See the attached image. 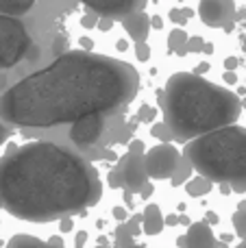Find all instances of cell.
Wrapping results in <instances>:
<instances>
[{"label": "cell", "instance_id": "obj_33", "mask_svg": "<svg viewBox=\"0 0 246 248\" xmlns=\"http://www.w3.org/2000/svg\"><path fill=\"white\" fill-rule=\"evenodd\" d=\"M113 218H116L118 222H126V220H129V209H126V207H113Z\"/></svg>", "mask_w": 246, "mask_h": 248}, {"label": "cell", "instance_id": "obj_52", "mask_svg": "<svg viewBox=\"0 0 246 248\" xmlns=\"http://www.w3.org/2000/svg\"><path fill=\"white\" fill-rule=\"evenodd\" d=\"M181 11H183V16H185V20L194 17V11H192V9H181Z\"/></svg>", "mask_w": 246, "mask_h": 248}, {"label": "cell", "instance_id": "obj_9", "mask_svg": "<svg viewBox=\"0 0 246 248\" xmlns=\"http://www.w3.org/2000/svg\"><path fill=\"white\" fill-rule=\"evenodd\" d=\"M116 170L122 176V187L129 189L131 194H138L151 181L146 174V168H144V155L126 153L124 157H120Z\"/></svg>", "mask_w": 246, "mask_h": 248}, {"label": "cell", "instance_id": "obj_11", "mask_svg": "<svg viewBox=\"0 0 246 248\" xmlns=\"http://www.w3.org/2000/svg\"><path fill=\"white\" fill-rule=\"evenodd\" d=\"M183 237H185L183 248H227L225 242L216 240L212 224H207L205 220L190 224V227H187V233Z\"/></svg>", "mask_w": 246, "mask_h": 248}, {"label": "cell", "instance_id": "obj_25", "mask_svg": "<svg viewBox=\"0 0 246 248\" xmlns=\"http://www.w3.org/2000/svg\"><path fill=\"white\" fill-rule=\"evenodd\" d=\"M155 116H157V111H155V107H151V105H142V107H139V111H138V118L142 122H146V124L155 122Z\"/></svg>", "mask_w": 246, "mask_h": 248}, {"label": "cell", "instance_id": "obj_42", "mask_svg": "<svg viewBox=\"0 0 246 248\" xmlns=\"http://www.w3.org/2000/svg\"><path fill=\"white\" fill-rule=\"evenodd\" d=\"M222 78H225V83H229V85H235V83H238V74H235V72H227V70H225Z\"/></svg>", "mask_w": 246, "mask_h": 248}, {"label": "cell", "instance_id": "obj_46", "mask_svg": "<svg viewBox=\"0 0 246 248\" xmlns=\"http://www.w3.org/2000/svg\"><path fill=\"white\" fill-rule=\"evenodd\" d=\"M48 244L57 246V248H63V240H61V237H50V240H48Z\"/></svg>", "mask_w": 246, "mask_h": 248}, {"label": "cell", "instance_id": "obj_56", "mask_svg": "<svg viewBox=\"0 0 246 248\" xmlns=\"http://www.w3.org/2000/svg\"><path fill=\"white\" fill-rule=\"evenodd\" d=\"M92 248H111V246H109V244H107V246H105V244H100V246H92Z\"/></svg>", "mask_w": 246, "mask_h": 248}, {"label": "cell", "instance_id": "obj_23", "mask_svg": "<svg viewBox=\"0 0 246 248\" xmlns=\"http://www.w3.org/2000/svg\"><path fill=\"white\" fill-rule=\"evenodd\" d=\"M65 52H68V37L61 33V35H57L55 42H52V55L61 57V55H65Z\"/></svg>", "mask_w": 246, "mask_h": 248}, {"label": "cell", "instance_id": "obj_7", "mask_svg": "<svg viewBox=\"0 0 246 248\" xmlns=\"http://www.w3.org/2000/svg\"><path fill=\"white\" fill-rule=\"evenodd\" d=\"M199 17L209 29H233L235 20V0H200Z\"/></svg>", "mask_w": 246, "mask_h": 248}, {"label": "cell", "instance_id": "obj_17", "mask_svg": "<svg viewBox=\"0 0 246 248\" xmlns=\"http://www.w3.org/2000/svg\"><path fill=\"white\" fill-rule=\"evenodd\" d=\"M7 248H57V246H50L48 242L39 240V237H33V235H13L11 240L7 242Z\"/></svg>", "mask_w": 246, "mask_h": 248}, {"label": "cell", "instance_id": "obj_44", "mask_svg": "<svg viewBox=\"0 0 246 248\" xmlns=\"http://www.w3.org/2000/svg\"><path fill=\"white\" fill-rule=\"evenodd\" d=\"M218 220H220V218H218L214 211H207V216H205V222H207V224H218Z\"/></svg>", "mask_w": 246, "mask_h": 248}, {"label": "cell", "instance_id": "obj_54", "mask_svg": "<svg viewBox=\"0 0 246 248\" xmlns=\"http://www.w3.org/2000/svg\"><path fill=\"white\" fill-rule=\"evenodd\" d=\"M235 248H246V240H242V242H240V244L235 246Z\"/></svg>", "mask_w": 246, "mask_h": 248}, {"label": "cell", "instance_id": "obj_43", "mask_svg": "<svg viewBox=\"0 0 246 248\" xmlns=\"http://www.w3.org/2000/svg\"><path fill=\"white\" fill-rule=\"evenodd\" d=\"M164 26V20H161V16H153L151 17V29H161Z\"/></svg>", "mask_w": 246, "mask_h": 248}, {"label": "cell", "instance_id": "obj_15", "mask_svg": "<svg viewBox=\"0 0 246 248\" xmlns=\"http://www.w3.org/2000/svg\"><path fill=\"white\" fill-rule=\"evenodd\" d=\"M212 189H214V183L200 174L192 176V179L185 183V194L190 198H200V196H205V194H209Z\"/></svg>", "mask_w": 246, "mask_h": 248}, {"label": "cell", "instance_id": "obj_48", "mask_svg": "<svg viewBox=\"0 0 246 248\" xmlns=\"http://www.w3.org/2000/svg\"><path fill=\"white\" fill-rule=\"evenodd\" d=\"M126 46H129V44H126L124 39H120V42L116 44V50H118V52H124V50H126Z\"/></svg>", "mask_w": 246, "mask_h": 248}, {"label": "cell", "instance_id": "obj_4", "mask_svg": "<svg viewBox=\"0 0 246 248\" xmlns=\"http://www.w3.org/2000/svg\"><path fill=\"white\" fill-rule=\"evenodd\" d=\"M181 157L196 174L214 185L229 183L235 194H246V128L238 124L216 128L185 141Z\"/></svg>", "mask_w": 246, "mask_h": 248}, {"label": "cell", "instance_id": "obj_13", "mask_svg": "<svg viewBox=\"0 0 246 248\" xmlns=\"http://www.w3.org/2000/svg\"><path fill=\"white\" fill-rule=\"evenodd\" d=\"M164 211H161L159 205L151 202L146 205V209L142 211V231L146 235H159L164 231Z\"/></svg>", "mask_w": 246, "mask_h": 248}, {"label": "cell", "instance_id": "obj_55", "mask_svg": "<svg viewBox=\"0 0 246 248\" xmlns=\"http://www.w3.org/2000/svg\"><path fill=\"white\" fill-rule=\"evenodd\" d=\"M129 248H146L144 244H133V246H129Z\"/></svg>", "mask_w": 246, "mask_h": 248}, {"label": "cell", "instance_id": "obj_26", "mask_svg": "<svg viewBox=\"0 0 246 248\" xmlns=\"http://www.w3.org/2000/svg\"><path fill=\"white\" fill-rule=\"evenodd\" d=\"M126 227H129V231H131V235L133 237H138L139 233H142V214H138V216H129V220H126Z\"/></svg>", "mask_w": 246, "mask_h": 248}, {"label": "cell", "instance_id": "obj_57", "mask_svg": "<svg viewBox=\"0 0 246 248\" xmlns=\"http://www.w3.org/2000/svg\"><path fill=\"white\" fill-rule=\"evenodd\" d=\"M240 103H242V109H244V107H246V98H244V100H240Z\"/></svg>", "mask_w": 246, "mask_h": 248}, {"label": "cell", "instance_id": "obj_6", "mask_svg": "<svg viewBox=\"0 0 246 248\" xmlns=\"http://www.w3.org/2000/svg\"><path fill=\"white\" fill-rule=\"evenodd\" d=\"M181 161V153L172 144H157L144 153V168L151 181H170Z\"/></svg>", "mask_w": 246, "mask_h": 248}, {"label": "cell", "instance_id": "obj_8", "mask_svg": "<svg viewBox=\"0 0 246 248\" xmlns=\"http://www.w3.org/2000/svg\"><path fill=\"white\" fill-rule=\"evenodd\" d=\"M105 126H107V116H103V113L83 116L77 122H72L70 140L77 148H90L100 140V135L105 133Z\"/></svg>", "mask_w": 246, "mask_h": 248}, {"label": "cell", "instance_id": "obj_51", "mask_svg": "<svg viewBox=\"0 0 246 248\" xmlns=\"http://www.w3.org/2000/svg\"><path fill=\"white\" fill-rule=\"evenodd\" d=\"M124 201H126V209H131V205H133V201H131V192L126 189L124 192Z\"/></svg>", "mask_w": 246, "mask_h": 248}, {"label": "cell", "instance_id": "obj_19", "mask_svg": "<svg viewBox=\"0 0 246 248\" xmlns=\"http://www.w3.org/2000/svg\"><path fill=\"white\" fill-rule=\"evenodd\" d=\"M231 222H233L235 235H238L240 240H246V202H240V207H238V211L233 214Z\"/></svg>", "mask_w": 246, "mask_h": 248}, {"label": "cell", "instance_id": "obj_10", "mask_svg": "<svg viewBox=\"0 0 246 248\" xmlns=\"http://www.w3.org/2000/svg\"><path fill=\"white\" fill-rule=\"evenodd\" d=\"M83 4L92 9V13L100 17H109V20H116V17H126L131 13L144 11L148 0H81Z\"/></svg>", "mask_w": 246, "mask_h": 248}, {"label": "cell", "instance_id": "obj_3", "mask_svg": "<svg viewBox=\"0 0 246 248\" xmlns=\"http://www.w3.org/2000/svg\"><path fill=\"white\" fill-rule=\"evenodd\" d=\"M172 140L185 141L235 124L242 116L240 96L192 72H177L157 92Z\"/></svg>", "mask_w": 246, "mask_h": 248}, {"label": "cell", "instance_id": "obj_36", "mask_svg": "<svg viewBox=\"0 0 246 248\" xmlns=\"http://www.w3.org/2000/svg\"><path fill=\"white\" fill-rule=\"evenodd\" d=\"M240 65V61H238V57H227L225 59V70L227 72H235V68Z\"/></svg>", "mask_w": 246, "mask_h": 248}, {"label": "cell", "instance_id": "obj_39", "mask_svg": "<svg viewBox=\"0 0 246 248\" xmlns=\"http://www.w3.org/2000/svg\"><path fill=\"white\" fill-rule=\"evenodd\" d=\"M207 70H209V63H207V61H203V63H199L194 70H192V74H196V77H203Z\"/></svg>", "mask_w": 246, "mask_h": 248}, {"label": "cell", "instance_id": "obj_50", "mask_svg": "<svg viewBox=\"0 0 246 248\" xmlns=\"http://www.w3.org/2000/svg\"><path fill=\"white\" fill-rule=\"evenodd\" d=\"M203 52H205V55H212V52H214V44H207V42H205V44H203Z\"/></svg>", "mask_w": 246, "mask_h": 248}, {"label": "cell", "instance_id": "obj_28", "mask_svg": "<svg viewBox=\"0 0 246 248\" xmlns=\"http://www.w3.org/2000/svg\"><path fill=\"white\" fill-rule=\"evenodd\" d=\"M11 137H13V126H9V124H4L2 120H0V146L7 144Z\"/></svg>", "mask_w": 246, "mask_h": 248}, {"label": "cell", "instance_id": "obj_20", "mask_svg": "<svg viewBox=\"0 0 246 248\" xmlns=\"http://www.w3.org/2000/svg\"><path fill=\"white\" fill-rule=\"evenodd\" d=\"M135 244V237L131 235V231H129V227H126V222H120L116 227V246H120V248H129V246H133Z\"/></svg>", "mask_w": 246, "mask_h": 248}, {"label": "cell", "instance_id": "obj_27", "mask_svg": "<svg viewBox=\"0 0 246 248\" xmlns=\"http://www.w3.org/2000/svg\"><path fill=\"white\" fill-rule=\"evenodd\" d=\"M107 185H109L111 189H120V187H122V176H120V172H118V170H111V172H109V174H107Z\"/></svg>", "mask_w": 246, "mask_h": 248}, {"label": "cell", "instance_id": "obj_40", "mask_svg": "<svg viewBox=\"0 0 246 248\" xmlns=\"http://www.w3.org/2000/svg\"><path fill=\"white\" fill-rule=\"evenodd\" d=\"M164 224H166V227H177V224H179V216L177 214L164 216Z\"/></svg>", "mask_w": 246, "mask_h": 248}, {"label": "cell", "instance_id": "obj_18", "mask_svg": "<svg viewBox=\"0 0 246 248\" xmlns=\"http://www.w3.org/2000/svg\"><path fill=\"white\" fill-rule=\"evenodd\" d=\"M194 176V170H192V166L185 161V159L181 157V161H179L177 170H174L172 179H170V183H172V187H179V185H185L187 181Z\"/></svg>", "mask_w": 246, "mask_h": 248}, {"label": "cell", "instance_id": "obj_22", "mask_svg": "<svg viewBox=\"0 0 246 248\" xmlns=\"http://www.w3.org/2000/svg\"><path fill=\"white\" fill-rule=\"evenodd\" d=\"M203 44H205V39L200 37V35H192V37H187L185 55H200V52H203Z\"/></svg>", "mask_w": 246, "mask_h": 248}, {"label": "cell", "instance_id": "obj_24", "mask_svg": "<svg viewBox=\"0 0 246 248\" xmlns=\"http://www.w3.org/2000/svg\"><path fill=\"white\" fill-rule=\"evenodd\" d=\"M135 59L142 61V63L151 59V46L146 42H135Z\"/></svg>", "mask_w": 246, "mask_h": 248}, {"label": "cell", "instance_id": "obj_2", "mask_svg": "<svg viewBox=\"0 0 246 248\" xmlns=\"http://www.w3.org/2000/svg\"><path fill=\"white\" fill-rule=\"evenodd\" d=\"M103 181L90 159L55 141H31L0 159V202L26 222H59L98 205Z\"/></svg>", "mask_w": 246, "mask_h": 248}, {"label": "cell", "instance_id": "obj_14", "mask_svg": "<svg viewBox=\"0 0 246 248\" xmlns=\"http://www.w3.org/2000/svg\"><path fill=\"white\" fill-rule=\"evenodd\" d=\"M35 2H37V0H0V13L20 17V16H24V13H29Z\"/></svg>", "mask_w": 246, "mask_h": 248}, {"label": "cell", "instance_id": "obj_16", "mask_svg": "<svg viewBox=\"0 0 246 248\" xmlns=\"http://www.w3.org/2000/svg\"><path fill=\"white\" fill-rule=\"evenodd\" d=\"M187 37H190V35H187L181 26L172 29V31H170V35H168V50L172 52V55H177V57H185Z\"/></svg>", "mask_w": 246, "mask_h": 248}, {"label": "cell", "instance_id": "obj_35", "mask_svg": "<svg viewBox=\"0 0 246 248\" xmlns=\"http://www.w3.org/2000/svg\"><path fill=\"white\" fill-rule=\"evenodd\" d=\"M85 242H87V231H78L74 235V248H85Z\"/></svg>", "mask_w": 246, "mask_h": 248}, {"label": "cell", "instance_id": "obj_45", "mask_svg": "<svg viewBox=\"0 0 246 248\" xmlns=\"http://www.w3.org/2000/svg\"><path fill=\"white\" fill-rule=\"evenodd\" d=\"M218 187H220V192L225 194V196H229V194L233 192V189H231V185H229V183H218Z\"/></svg>", "mask_w": 246, "mask_h": 248}, {"label": "cell", "instance_id": "obj_47", "mask_svg": "<svg viewBox=\"0 0 246 248\" xmlns=\"http://www.w3.org/2000/svg\"><path fill=\"white\" fill-rule=\"evenodd\" d=\"M7 74H4V72H0V94H2V92L4 90H7Z\"/></svg>", "mask_w": 246, "mask_h": 248}, {"label": "cell", "instance_id": "obj_37", "mask_svg": "<svg viewBox=\"0 0 246 248\" xmlns=\"http://www.w3.org/2000/svg\"><path fill=\"white\" fill-rule=\"evenodd\" d=\"M153 192H155V187H153V183H151V181H148V183L146 185H144V187L142 189H139V196H142V198H151L153 196Z\"/></svg>", "mask_w": 246, "mask_h": 248}, {"label": "cell", "instance_id": "obj_30", "mask_svg": "<svg viewBox=\"0 0 246 248\" xmlns=\"http://www.w3.org/2000/svg\"><path fill=\"white\" fill-rule=\"evenodd\" d=\"M39 57H42V48H39L37 44H31L29 50H26V55H24V59H29V61H37Z\"/></svg>", "mask_w": 246, "mask_h": 248}, {"label": "cell", "instance_id": "obj_49", "mask_svg": "<svg viewBox=\"0 0 246 248\" xmlns=\"http://www.w3.org/2000/svg\"><path fill=\"white\" fill-rule=\"evenodd\" d=\"M105 159H107V161H116V153H113V150H105Z\"/></svg>", "mask_w": 246, "mask_h": 248}, {"label": "cell", "instance_id": "obj_32", "mask_svg": "<svg viewBox=\"0 0 246 248\" xmlns=\"http://www.w3.org/2000/svg\"><path fill=\"white\" fill-rule=\"evenodd\" d=\"M170 20L174 22V24H179V26H183L185 24V16H183V11L181 9H170Z\"/></svg>", "mask_w": 246, "mask_h": 248}, {"label": "cell", "instance_id": "obj_1", "mask_svg": "<svg viewBox=\"0 0 246 248\" xmlns=\"http://www.w3.org/2000/svg\"><path fill=\"white\" fill-rule=\"evenodd\" d=\"M139 74L107 55L70 50L0 94V120L9 126L50 128L90 113L113 116L138 96Z\"/></svg>", "mask_w": 246, "mask_h": 248}, {"label": "cell", "instance_id": "obj_53", "mask_svg": "<svg viewBox=\"0 0 246 248\" xmlns=\"http://www.w3.org/2000/svg\"><path fill=\"white\" fill-rule=\"evenodd\" d=\"M179 222H181V224H187V227H190V220H187V216H179Z\"/></svg>", "mask_w": 246, "mask_h": 248}, {"label": "cell", "instance_id": "obj_59", "mask_svg": "<svg viewBox=\"0 0 246 248\" xmlns=\"http://www.w3.org/2000/svg\"><path fill=\"white\" fill-rule=\"evenodd\" d=\"M0 209H2V202H0Z\"/></svg>", "mask_w": 246, "mask_h": 248}, {"label": "cell", "instance_id": "obj_41", "mask_svg": "<svg viewBox=\"0 0 246 248\" xmlns=\"http://www.w3.org/2000/svg\"><path fill=\"white\" fill-rule=\"evenodd\" d=\"M111 26H113V20H109V17H103V20H98L96 29H100V31H109Z\"/></svg>", "mask_w": 246, "mask_h": 248}, {"label": "cell", "instance_id": "obj_29", "mask_svg": "<svg viewBox=\"0 0 246 248\" xmlns=\"http://www.w3.org/2000/svg\"><path fill=\"white\" fill-rule=\"evenodd\" d=\"M126 153H133V155H144V153H146V146H144V141H142V140H131L129 150H126Z\"/></svg>", "mask_w": 246, "mask_h": 248}, {"label": "cell", "instance_id": "obj_34", "mask_svg": "<svg viewBox=\"0 0 246 248\" xmlns=\"http://www.w3.org/2000/svg\"><path fill=\"white\" fill-rule=\"evenodd\" d=\"M72 229H74V220L72 218H61L59 220V231L63 233V235L65 233H72Z\"/></svg>", "mask_w": 246, "mask_h": 248}, {"label": "cell", "instance_id": "obj_5", "mask_svg": "<svg viewBox=\"0 0 246 248\" xmlns=\"http://www.w3.org/2000/svg\"><path fill=\"white\" fill-rule=\"evenodd\" d=\"M31 37L20 17L0 13V70L17 65L31 46Z\"/></svg>", "mask_w": 246, "mask_h": 248}, {"label": "cell", "instance_id": "obj_38", "mask_svg": "<svg viewBox=\"0 0 246 248\" xmlns=\"http://www.w3.org/2000/svg\"><path fill=\"white\" fill-rule=\"evenodd\" d=\"M92 48H94V39L92 37H81V50L92 52Z\"/></svg>", "mask_w": 246, "mask_h": 248}, {"label": "cell", "instance_id": "obj_31", "mask_svg": "<svg viewBox=\"0 0 246 248\" xmlns=\"http://www.w3.org/2000/svg\"><path fill=\"white\" fill-rule=\"evenodd\" d=\"M81 24L85 26V29H96V24H98V16H96V13H87V16L81 17Z\"/></svg>", "mask_w": 246, "mask_h": 248}, {"label": "cell", "instance_id": "obj_21", "mask_svg": "<svg viewBox=\"0 0 246 248\" xmlns=\"http://www.w3.org/2000/svg\"><path fill=\"white\" fill-rule=\"evenodd\" d=\"M151 135L157 137V140H161L164 144H170V141H172V133H170V128L166 126V122L153 124V126H151Z\"/></svg>", "mask_w": 246, "mask_h": 248}, {"label": "cell", "instance_id": "obj_12", "mask_svg": "<svg viewBox=\"0 0 246 248\" xmlns=\"http://www.w3.org/2000/svg\"><path fill=\"white\" fill-rule=\"evenodd\" d=\"M122 26L133 42H146L148 33H151V16L146 11L131 13V16L122 17Z\"/></svg>", "mask_w": 246, "mask_h": 248}, {"label": "cell", "instance_id": "obj_58", "mask_svg": "<svg viewBox=\"0 0 246 248\" xmlns=\"http://www.w3.org/2000/svg\"><path fill=\"white\" fill-rule=\"evenodd\" d=\"M0 246H4V244H2V240H0Z\"/></svg>", "mask_w": 246, "mask_h": 248}]
</instances>
